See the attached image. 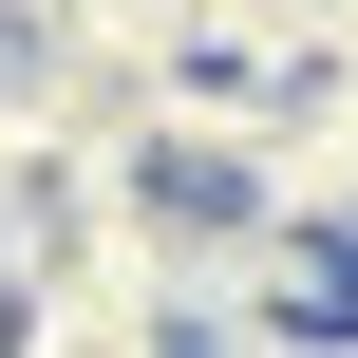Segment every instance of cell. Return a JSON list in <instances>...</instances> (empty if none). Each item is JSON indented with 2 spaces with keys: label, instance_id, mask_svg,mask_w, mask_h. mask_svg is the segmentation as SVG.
Listing matches in <instances>:
<instances>
[{
  "label": "cell",
  "instance_id": "1",
  "mask_svg": "<svg viewBox=\"0 0 358 358\" xmlns=\"http://www.w3.org/2000/svg\"><path fill=\"white\" fill-rule=\"evenodd\" d=\"M264 227H321V245H358V57H321L283 113H264V189H245Z\"/></svg>",
  "mask_w": 358,
  "mask_h": 358
}]
</instances>
